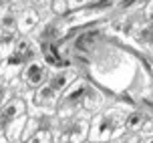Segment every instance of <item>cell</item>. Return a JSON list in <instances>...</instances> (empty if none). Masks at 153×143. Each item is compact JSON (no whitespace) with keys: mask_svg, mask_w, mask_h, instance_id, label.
I'll return each mask as SVG.
<instances>
[{"mask_svg":"<svg viewBox=\"0 0 153 143\" xmlns=\"http://www.w3.org/2000/svg\"><path fill=\"white\" fill-rule=\"evenodd\" d=\"M18 4H22V2H38V0H16Z\"/></svg>","mask_w":153,"mask_h":143,"instance_id":"44dd1931","label":"cell"},{"mask_svg":"<svg viewBox=\"0 0 153 143\" xmlns=\"http://www.w3.org/2000/svg\"><path fill=\"white\" fill-rule=\"evenodd\" d=\"M151 36H153V26H151Z\"/></svg>","mask_w":153,"mask_h":143,"instance_id":"cb8c5ba5","label":"cell"},{"mask_svg":"<svg viewBox=\"0 0 153 143\" xmlns=\"http://www.w3.org/2000/svg\"><path fill=\"white\" fill-rule=\"evenodd\" d=\"M145 20L147 22H153V0H149L145 6Z\"/></svg>","mask_w":153,"mask_h":143,"instance_id":"ffe728a7","label":"cell"},{"mask_svg":"<svg viewBox=\"0 0 153 143\" xmlns=\"http://www.w3.org/2000/svg\"><path fill=\"white\" fill-rule=\"evenodd\" d=\"M59 101H61V93L56 89H53L48 83L40 85L38 89H34L30 97V105L28 109L32 111L34 117H40L38 113H48L53 115L56 113V107H59Z\"/></svg>","mask_w":153,"mask_h":143,"instance_id":"277c9868","label":"cell"},{"mask_svg":"<svg viewBox=\"0 0 153 143\" xmlns=\"http://www.w3.org/2000/svg\"><path fill=\"white\" fill-rule=\"evenodd\" d=\"M145 119H147V117H145L143 111H131V113H127L125 127H127V131H131V133H139V129L143 127Z\"/></svg>","mask_w":153,"mask_h":143,"instance_id":"8fae6325","label":"cell"},{"mask_svg":"<svg viewBox=\"0 0 153 143\" xmlns=\"http://www.w3.org/2000/svg\"><path fill=\"white\" fill-rule=\"evenodd\" d=\"M75 79H76V75L73 73V71H67V69H56L53 75H48L46 83L51 85L53 89H56L59 93H62V91L67 89V87H69Z\"/></svg>","mask_w":153,"mask_h":143,"instance_id":"ba28073f","label":"cell"},{"mask_svg":"<svg viewBox=\"0 0 153 143\" xmlns=\"http://www.w3.org/2000/svg\"><path fill=\"white\" fill-rule=\"evenodd\" d=\"M0 6H2V0H0Z\"/></svg>","mask_w":153,"mask_h":143,"instance_id":"d4e9b609","label":"cell"},{"mask_svg":"<svg viewBox=\"0 0 153 143\" xmlns=\"http://www.w3.org/2000/svg\"><path fill=\"white\" fill-rule=\"evenodd\" d=\"M16 40H18V38H16L12 32H0V63L14 53Z\"/></svg>","mask_w":153,"mask_h":143,"instance_id":"30bf717a","label":"cell"},{"mask_svg":"<svg viewBox=\"0 0 153 143\" xmlns=\"http://www.w3.org/2000/svg\"><path fill=\"white\" fill-rule=\"evenodd\" d=\"M76 60L83 63L93 83L107 95L139 105L153 99V67L145 54L121 45L113 34H103L99 42L85 51H76Z\"/></svg>","mask_w":153,"mask_h":143,"instance_id":"6da1fadb","label":"cell"},{"mask_svg":"<svg viewBox=\"0 0 153 143\" xmlns=\"http://www.w3.org/2000/svg\"><path fill=\"white\" fill-rule=\"evenodd\" d=\"M16 53L20 54V57H24L26 59V63L28 60L34 59V54H36V51H34V45H32L28 38H20V40H16Z\"/></svg>","mask_w":153,"mask_h":143,"instance_id":"4fadbf2b","label":"cell"},{"mask_svg":"<svg viewBox=\"0 0 153 143\" xmlns=\"http://www.w3.org/2000/svg\"><path fill=\"white\" fill-rule=\"evenodd\" d=\"M46 79H48V67H46L45 60L38 59L28 60L20 73V81L26 89H38L40 85L46 83Z\"/></svg>","mask_w":153,"mask_h":143,"instance_id":"5b68a950","label":"cell"},{"mask_svg":"<svg viewBox=\"0 0 153 143\" xmlns=\"http://www.w3.org/2000/svg\"><path fill=\"white\" fill-rule=\"evenodd\" d=\"M89 125L91 121L87 117L67 119L56 129V133H53V143H85L89 139Z\"/></svg>","mask_w":153,"mask_h":143,"instance_id":"3957f363","label":"cell"},{"mask_svg":"<svg viewBox=\"0 0 153 143\" xmlns=\"http://www.w3.org/2000/svg\"><path fill=\"white\" fill-rule=\"evenodd\" d=\"M26 143H53V129H48V127L42 125L34 135L28 137V141H26Z\"/></svg>","mask_w":153,"mask_h":143,"instance_id":"5bb4252c","label":"cell"},{"mask_svg":"<svg viewBox=\"0 0 153 143\" xmlns=\"http://www.w3.org/2000/svg\"><path fill=\"white\" fill-rule=\"evenodd\" d=\"M127 121V111L121 107H105L103 111L95 113L89 125V141L91 143H113L121 139L123 133L127 131L125 127Z\"/></svg>","mask_w":153,"mask_h":143,"instance_id":"7a4b0ae2","label":"cell"},{"mask_svg":"<svg viewBox=\"0 0 153 143\" xmlns=\"http://www.w3.org/2000/svg\"><path fill=\"white\" fill-rule=\"evenodd\" d=\"M18 30V20L12 8H0V32H14Z\"/></svg>","mask_w":153,"mask_h":143,"instance_id":"9c48e42d","label":"cell"},{"mask_svg":"<svg viewBox=\"0 0 153 143\" xmlns=\"http://www.w3.org/2000/svg\"><path fill=\"white\" fill-rule=\"evenodd\" d=\"M147 0H119V4L117 6L121 8V10H133V8L137 6H143Z\"/></svg>","mask_w":153,"mask_h":143,"instance_id":"e0dca14e","label":"cell"},{"mask_svg":"<svg viewBox=\"0 0 153 143\" xmlns=\"http://www.w3.org/2000/svg\"><path fill=\"white\" fill-rule=\"evenodd\" d=\"M139 133H141V135H145V137H151L153 135V117H147L145 123H143V127L139 129Z\"/></svg>","mask_w":153,"mask_h":143,"instance_id":"ac0fdd59","label":"cell"},{"mask_svg":"<svg viewBox=\"0 0 153 143\" xmlns=\"http://www.w3.org/2000/svg\"><path fill=\"white\" fill-rule=\"evenodd\" d=\"M143 143H145V141H143Z\"/></svg>","mask_w":153,"mask_h":143,"instance_id":"484cf974","label":"cell"},{"mask_svg":"<svg viewBox=\"0 0 153 143\" xmlns=\"http://www.w3.org/2000/svg\"><path fill=\"white\" fill-rule=\"evenodd\" d=\"M40 127H42L40 119H38V117H34V115H28V117H26V123H24V129H22V135H20V141L26 143V141H28V137L34 135Z\"/></svg>","mask_w":153,"mask_h":143,"instance_id":"7c38bea8","label":"cell"},{"mask_svg":"<svg viewBox=\"0 0 153 143\" xmlns=\"http://www.w3.org/2000/svg\"><path fill=\"white\" fill-rule=\"evenodd\" d=\"M69 2V10H81V8H87L93 0H67Z\"/></svg>","mask_w":153,"mask_h":143,"instance_id":"d6986e66","label":"cell"},{"mask_svg":"<svg viewBox=\"0 0 153 143\" xmlns=\"http://www.w3.org/2000/svg\"><path fill=\"white\" fill-rule=\"evenodd\" d=\"M53 12L56 16H65L69 12V2L67 0H53Z\"/></svg>","mask_w":153,"mask_h":143,"instance_id":"2e32d148","label":"cell"},{"mask_svg":"<svg viewBox=\"0 0 153 143\" xmlns=\"http://www.w3.org/2000/svg\"><path fill=\"white\" fill-rule=\"evenodd\" d=\"M24 65H26V59L20 57V54L14 51L8 59L2 60V65H0V79H2V81H12L16 77H20Z\"/></svg>","mask_w":153,"mask_h":143,"instance_id":"8992f818","label":"cell"},{"mask_svg":"<svg viewBox=\"0 0 153 143\" xmlns=\"http://www.w3.org/2000/svg\"><path fill=\"white\" fill-rule=\"evenodd\" d=\"M16 20H18V32L20 34H28L38 26L40 22V14H38L34 8H24L16 14Z\"/></svg>","mask_w":153,"mask_h":143,"instance_id":"52a82bcc","label":"cell"},{"mask_svg":"<svg viewBox=\"0 0 153 143\" xmlns=\"http://www.w3.org/2000/svg\"><path fill=\"white\" fill-rule=\"evenodd\" d=\"M4 2H10V0H2V4H4Z\"/></svg>","mask_w":153,"mask_h":143,"instance_id":"603a6c76","label":"cell"},{"mask_svg":"<svg viewBox=\"0 0 153 143\" xmlns=\"http://www.w3.org/2000/svg\"><path fill=\"white\" fill-rule=\"evenodd\" d=\"M145 143H153V135H151V137H147V139H145Z\"/></svg>","mask_w":153,"mask_h":143,"instance_id":"7402d4cb","label":"cell"},{"mask_svg":"<svg viewBox=\"0 0 153 143\" xmlns=\"http://www.w3.org/2000/svg\"><path fill=\"white\" fill-rule=\"evenodd\" d=\"M12 99V81H2L0 79V111Z\"/></svg>","mask_w":153,"mask_h":143,"instance_id":"9a60e30c","label":"cell"}]
</instances>
